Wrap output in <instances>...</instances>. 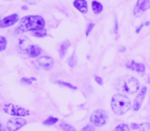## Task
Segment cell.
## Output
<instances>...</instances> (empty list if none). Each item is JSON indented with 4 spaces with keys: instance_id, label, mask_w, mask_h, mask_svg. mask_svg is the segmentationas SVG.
I'll return each instance as SVG.
<instances>
[{
    "instance_id": "cell-1",
    "label": "cell",
    "mask_w": 150,
    "mask_h": 131,
    "mask_svg": "<svg viewBox=\"0 0 150 131\" xmlns=\"http://www.w3.org/2000/svg\"><path fill=\"white\" fill-rule=\"evenodd\" d=\"M45 29V21L41 15H25L20 20V25L18 26L17 31L24 32H34Z\"/></svg>"
},
{
    "instance_id": "cell-2",
    "label": "cell",
    "mask_w": 150,
    "mask_h": 131,
    "mask_svg": "<svg viewBox=\"0 0 150 131\" xmlns=\"http://www.w3.org/2000/svg\"><path fill=\"white\" fill-rule=\"evenodd\" d=\"M114 88L119 92L127 94H134L139 90V81L135 77L125 75L117 78L114 82Z\"/></svg>"
},
{
    "instance_id": "cell-3",
    "label": "cell",
    "mask_w": 150,
    "mask_h": 131,
    "mask_svg": "<svg viewBox=\"0 0 150 131\" xmlns=\"http://www.w3.org/2000/svg\"><path fill=\"white\" fill-rule=\"evenodd\" d=\"M111 109L115 115H125L131 109V99L125 94H114L111 98Z\"/></svg>"
},
{
    "instance_id": "cell-4",
    "label": "cell",
    "mask_w": 150,
    "mask_h": 131,
    "mask_svg": "<svg viewBox=\"0 0 150 131\" xmlns=\"http://www.w3.org/2000/svg\"><path fill=\"white\" fill-rule=\"evenodd\" d=\"M109 121V115L106 111L101 110H95L92 113L90 118V122L92 125H94L95 127H103L104 125H106Z\"/></svg>"
},
{
    "instance_id": "cell-5",
    "label": "cell",
    "mask_w": 150,
    "mask_h": 131,
    "mask_svg": "<svg viewBox=\"0 0 150 131\" xmlns=\"http://www.w3.org/2000/svg\"><path fill=\"white\" fill-rule=\"evenodd\" d=\"M3 112L6 113L7 115H11L13 117H19V118L28 117L31 114L29 110L13 104H7L5 106H3Z\"/></svg>"
},
{
    "instance_id": "cell-6",
    "label": "cell",
    "mask_w": 150,
    "mask_h": 131,
    "mask_svg": "<svg viewBox=\"0 0 150 131\" xmlns=\"http://www.w3.org/2000/svg\"><path fill=\"white\" fill-rule=\"evenodd\" d=\"M35 68L37 70H41V71H50L54 67V58L50 56H40L35 60L33 62Z\"/></svg>"
},
{
    "instance_id": "cell-7",
    "label": "cell",
    "mask_w": 150,
    "mask_h": 131,
    "mask_svg": "<svg viewBox=\"0 0 150 131\" xmlns=\"http://www.w3.org/2000/svg\"><path fill=\"white\" fill-rule=\"evenodd\" d=\"M27 124V121L24 118H19V117H13L9 119L6 123V128L8 131H18Z\"/></svg>"
},
{
    "instance_id": "cell-8",
    "label": "cell",
    "mask_w": 150,
    "mask_h": 131,
    "mask_svg": "<svg viewBox=\"0 0 150 131\" xmlns=\"http://www.w3.org/2000/svg\"><path fill=\"white\" fill-rule=\"evenodd\" d=\"M150 8V0H138L134 8L135 17H141L146 11Z\"/></svg>"
},
{
    "instance_id": "cell-9",
    "label": "cell",
    "mask_w": 150,
    "mask_h": 131,
    "mask_svg": "<svg viewBox=\"0 0 150 131\" xmlns=\"http://www.w3.org/2000/svg\"><path fill=\"white\" fill-rule=\"evenodd\" d=\"M20 15L18 13H13L11 15H7V17L3 18L1 19V27L3 28H9V27H13V25L20 22Z\"/></svg>"
},
{
    "instance_id": "cell-10",
    "label": "cell",
    "mask_w": 150,
    "mask_h": 131,
    "mask_svg": "<svg viewBox=\"0 0 150 131\" xmlns=\"http://www.w3.org/2000/svg\"><path fill=\"white\" fill-rule=\"evenodd\" d=\"M125 67H127V69L131 70V71L137 72L140 75H144L146 71L145 64H140V62H135V60H129V62L125 64Z\"/></svg>"
},
{
    "instance_id": "cell-11",
    "label": "cell",
    "mask_w": 150,
    "mask_h": 131,
    "mask_svg": "<svg viewBox=\"0 0 150 131\" xmlns=\"http://www.w3.org/2000/svg\"><path fill=\"white\" fill-rule=\"evenodd\" d=\"M146 93H147V87L143 86L142 89L139 91V93H138L137 97H136V99H135V102H134L133 110L135 111V112H137V111H139L140 109H141V106H142V104H143V100L146 96Z\"/></svg>"
},
{
    "instance_id": "cell-12",
    "label": "cell",
    "mask_w": 150,
    "mask_h": 131,
    "mask_svg": "<svg viewBox=\"0 0 150 131\" xmlns=\"http://www.w3.org/2000/svg\"><path fill=\"white\" fill-rule=\"evenodd\" d=\"M41 52H42V49L40 48V46L36 45V44H31V45L28 47V49L26 50L25 55H27L28 57L35 58V57H39Z\"/></svg>"
},
{
    "instance_id": "cell-13",
    "label": "cell",
    "mask_w": 150,
    "mask_h": 131,
    "mask_svg": "<svg viewBox=\"0 0 150 131\" xmlns=\"http://www.w3.org/2000/svg\"><path fill=\"white\" fill-rule=\"evenodd\" d=\"M73 6L77 9L82 15H86L88 11V5L86 0H74L73 1Z\"/></svg>"
},
{
    "instance_id": "cell-14",
    "label": "cell",
    "mask_w": 150,
    "mask_h": 131,
    "mask_svg": "<svg viewBox=\"0 0 150 131\" xmlns=\"http://www.w3.org/2000/svg\"><path fill=\"white\" fill-rule=\"evenodd\" d=\"M31 45V42H30V39L28 37H22L21 39L19 40V44H18V50L21 53L25 54L26 50L28 49V47Z\"/></svg>"
},
{
    "instance_id": "cell-15",
    "label": "cell",
    "mask_w": 150,
    "mask_h": 131,
    "mask_svg": "<svg viewBox=\"0 0 150 131\" xmlns=\"http://www.w3.org/2000/svg\"><path fill=\"white\" fill-rule=\"evenodd\" d=\"M92 9H93V13H94L96 15H100V13L103 11V4L101 2H99V1L93 0L92 1Z\"/></svg>"
},
{
    "instance_id": "cell-16",
    "label": "cell",
    "mask_w": 150,
    "mask_h": 131,
    "mask_svg": "<svg viewBox=\"0 0 150 131\" xmlns=\"http://www.w3.org/2000/svg\"><path fill=\"white\" fill-rule=\"evenodd\" d=\"M71 46V43L68 41V40H66L65 42H63L62 44H61V47H60V56L62 58H64L65 56H66L67 54V51H68L69 47Z\"/></svg>"
},
{
    "instance_id": "cell-17",
    "label": "cell",
    "mask_w": 150,
    "mask_h": 131,
    "mask_svg": "<svg viewBox=\"0 0 150 131\" xmlns=\"http://www.w3.org/2000/svg\"><path fill=\"white\" fill-rule=\"evenodd\" d=\"M59 122V119L56 118V117H52V116H50L47 119H45V120L42 122V124L44 125V126H52V125H54L56 123Z\"/></svg>"
},
{
    "instance_id": "cell-18",
    "label": "cell",
    "mask_w": 150,
    "mask_h": 131,
    "mask_svg": "<svg viewBox=\"0 0 150 131\" xmlns=\"http://www.w3.org/2000/svg\"><path fill=\"white\" fill-rule=\"evenodd\" d=\"M57 84H59L60 86H63V87H67L69 89H72V90H77V87L74 86L73 84L69 83V82H65V81H62V80H57Z\"/></svg>"
},
{
    "instance_id": "cell-19",
    "label": "cell",
    "mask_w": 150,
    "mask_h": 131,
    "mask_svg": "<svg viewBox=\"0 0 150 131\" xmlns=\"http://www.w3.org/2000/svg\"><path fill=\"white\" fill-rule=\"evenodd\" d=\"M31 34L34 36V37L43 38V37H45V36H47V31H46V29H43V30H39V31L31 32Z\"/></svg>"
},
{
    "instance_id": "cell-20",
    "label": "cell",
    "mask_w": 150,
    "mask_h": 131,
    "mask_svg": "<svg viewBox=\"0 0 150 131\" xmlns=\"http://www.w3.org/2000/svg\"><path fill=\"white\" fill-rule=\"evenodd\" d=\"M7 47V40L4 36L0 35V52L4 51Z\"/></svg>"
},
{
    "instance_id": "cell-21",
    "label": "cell",
    "mask_w": 150,
    "mask_h": 131,
    "mask_svg": "<svg viewBox=\"0 0 150 131\" xmlns=\"http://www.w3.org/2000/svg\"><path fill=\"white\" fill-rule=\"evenodd\" d=\"M113 131H131V130H129V126L127 124H125V123H120V124H118L115 127Z\"/></svg>"
},
{
    "instance_id": "cell-22",
    "label": "cell",
    "mask_w": 150,
    "mask_h": 131,
    "mask_svg": "<svg viewBox=\"0 0 150 131\" xmlns=\"http://www.w3.org/2000/svg\"><path fill=\"white\" fill-rule=\"evenodd\" d=\"M36 78L35 77H32V78H27V77H23L21 78V80H20V82H21L22 84H25V85H31L33 82L36 81Z\"/></svg>"
},
{
    "instance_id": "cell-23",
    "label": "cell",
    "mask_w": 150,
    "mask_h": 131,
    "mask_svg": "<svg viewBox=\"0 0 150 131\" xmlns=\"http://www.w3.org/2000/svg\"><path fill=\"white\" fill-rule=\"evenodd\" d=\"M60 128L63 131H76V129L72 126V125L68 124V123H61Z\"/></svg>"
},
{
    "instance_id": "cell-24",
    "label": "cell",
    "mask_w": 150,
    "mask_h": 131,
    "mask_svg": "<svg viewBox=\"0 0 150 131\" xmlns=\"http://www.w3.org/2000/svg\"><path fill=\"white\" fill-rule=\"evenodd\" d=\"M68 64L70 68H74L77 64V56H76V54H72L70 56V58L68 60Z\"/></svg>"
},
{
    "instance_id": "cell-25",
    "label": "cell",
    "mask_w": 150,
    "mask_h": 131,
    "mask_svg": "<svg viewBox=\"0 0 150 131\" xmlns=\"http://www.w3.org/2000/svg\"><path fill=\"white\" fill-rule=\"evenodd\" d=\"M94 27H95V24L94 23H90L88 25V27H86V37H88V36H90V34L92 33Z\"/></svg>"
},
{
    "instance_id": "cell-26",
    "label": "cell",
    "mask_w": 150,
    "mask_h": 131,
    "mask_svg": "<svg viewBox=\"0 0 150 131\" xmlns=\"http://www.w3.org/2000/svg\"><path fill=\"white\" fill-rule=\"evenodd\" d=\"M81 131H96V129H95L94 125H92L90 123V124H86V126L81 129Z\"/></svg>"
},
{
    "instance_id": "cell-27",
    "label": "cell",
    "mask_w": 150,
    "mask_h": 131,
    "mask_svg": "<svg viewBox=\"0 0 150 131\" xmlns=\"http://www.w3.org/2000/svg\"><path fill=\"white\" fill-rule=\"evenodd\" d=\"M95 81H96L97 83L99 84V85H101V86L103 85V80H102V78L99 77V76H95Z\"/></svg>"
},
{
    "instance_id": "cell-28",
    "label": "cell",
    "mask_w": 150,
    "mask_h": 131,
    "mask_svg": "<svg viewBox=\"0 0 150 131\" xmlns=\"http://www.w3.org/2000/svg\"><path fill=\"white\" fill-rule=\"evenodd\" d=\"M114 22H115V24H114V30H113V32L116 34L117 31H118V24H117V19H116V18L114 19Z\"/></svg>"
},
{
    "instance_id": "cell-29",
    "label": "cell",
    "mask_w": 150,
    "mask_h": 131,
    "mask_svg": "<svg viewBox=\"0 0 150 131\" xmlns=\"http://www.w3.org/2000/svg\"><path fill=\"white\" fill-rule=\"evenodd\" d=\"M144 26H145V25H144V24H141V25H140L139 27H138L137 29H136V33H137V34H139V33H140V31H141V29L144 27Z\"/></svg>"
},
{
    "instance_id": "cell-30",
    "label": "cell",
    "mask_w": 150,
    "mask_h": 131,
    "mask_svg": "<svg viewBox=\"0 0 150 131\" xmlns=\"http://www.w3.org/2000/svg\"><path fill=\"white\" fill-rule=\"evenodd\" d=\"M0 131H8V130H7V128H5V127L3 126L1 122H0Z\"/></svg>"
},
{
    "instance_id": "cell-31",
    "label": "cell",
    "mask_w": 150,
    "mask_h": 131,
    "mask_svg": "<svg viewBox=\"0 0 150 131\" xmlns=\"http://www.w3.org/2000/svg\"><path fill=\"white\" fill-rule=\"evenodd\" d=\"M118 51L119 52H125V46H118Z\"/></svg>"
},
{
    "instance_id": "cell-32",
    "label": "cell",
    "mask_w": 150,
    "mask_h": 131,
    "mask_svg": "<svg viewBox=\"0 0 150 131\" xmlns=\"http://www.w3.org/2000/svg\"><path fill=\"white\" fill-rule=\"evenodd\" d=\"M22 9H23V11H28V6H26V5H23V6H22Z\"/></svg>"
},
{
    "instance_id": "cell-33",
    "label": "cell",
    "mask_w": 150,
    "mask_h": 131,
    "mask_svg": "<svg viewBox=\"0 0 150 131\" xmlns=\"http://www.w3.org/2000/svg\"><path fill=\"white\" fill-rule=\"evenodd\" d=\"M144 25H145V26H147V27H148V26L150 25V22H146V23L144 24Z\"/></svg>"
},
{
    "instance_id": "cell-34",
    "label": "cell",
    "mask_w": 150,
    "mask_h": 131,
    "mask_svg": "<svg viewBox=\"0 0 150 131\" xmlns=\"http://www.w3.org/2000/svg\"><path fill=\"white\" fill-rule=\"evenodd\" d=\"M147 82L150 84V74H149V76H148V79H147Z\"/></svg>"
},
{
    "instance_id": "cell-35",
    "label": "cell",
    "mask_w": 150,
    "mask_h": 131,
    "mask_svg": "<svg viewBox=\"0 0 150 131\" xmlns=\"http://www.w3.org/2000/svg\"><path fill=\"white\" fill-rule=\"evenodd\" d=\"M0 29H2V27H1V19H0Z\"/></svg>"
}]
</instances>
